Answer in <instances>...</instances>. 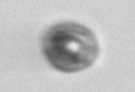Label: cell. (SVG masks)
<instances>
[{
	"mask_svg": "<svg viewBox=\"0 0 135 92\" xmlns=\"http://www.w3.org/2000/svg\"><path fill=\"white\" fill-rule=\"evenodd\" d=\"M42 52L54 68L76 73L89 68L96 61L99 43L89 28L76 22H61L45 32Z\"/></svg>",
	"mask_w": 135,
	"mask_h": 92,
	"instance_id": "cell-1",
	"label": "cell"
}]
</instances>
